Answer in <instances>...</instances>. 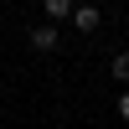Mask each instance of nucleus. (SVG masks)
<instances>
[{
	"mask_svg": "<svg viewBox=\"0 0 129 129\" xmlns=\"http://www.w3.org/2000/svg\"><path fill=\"white\" fill-rule=\"evenodd\" d=\"M119 119H129V88L119 93Z\"/></svg>",
	"mask_w": 129,
	"mask_h": 129,
	"instance_id": "nucleus-5",
	"label": "nucleus"
},
{
	"mask_svg": "<svg viewBox=\"0 0 129 129\" xmlns=\"http://www.w3.org/2000/svg\"><path fill=\"white\" fill-rule=\"evenodd\" d=\"M57 26H31V52H41V57H47V52H57Z\"/></svg>",
	"mask_w": 129,
	"mask_h": 129,
	"instance_id": "nucleus-2",
	"label": "nucleus"
},
{
	"mask_svg": "<svg viewBox=\"0 0 129 129\" xmlns=\"http://www.w3.org/2000/svg\"><path fill=\"white\" fill-rule=\"evenodd\" d=\"M109 67H114V83H124V88H129V52H119Z\"/></svg>",
	"mask_w": 129,
	"mask_h": 129,
	"instance_id": "nucleus-4",
	"label": "nucleus"
},
{
	"mask_svg": "<svg viewBox=\"0 0 129 129\" xmlns=\"http://www.w3.org/2000/svg\"><path fill=\"white\" fill-rule=\"evenodd\" d=\"M67 21H72L78 31H98V26H103V10H98V5H72Z\"/></svg>",
	"mask_w": 129,
	"mask_h": 129,
	"instance_id": "nucleus-1",
	"label": "nucleus"
},
{
	"mask_svg": "<svg viewBox=\"0 0 129 129\" xmlns=\"http://www.w3.org/2000/svg\"><path fill=\"white\" fill-rule=\"evenodd\" d=\"M41 10H47L52 21H67L72 16V0H41Z\"/></svg>",
	"mask_w": 129,
	"mask_h": 129,
	"instance_id": "nucleus-3",
	"label": "nucleus"
}]
</instances>
